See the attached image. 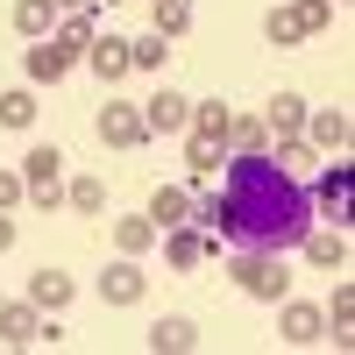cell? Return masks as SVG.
I'll use <instances>...</instances> for the list:
<instances>
[{
  "instance_id": "6da1fadb",
  "label": "cell",
  "mask_w": 355,
  "mask_h": 355,
  "mask_svg": "<svg viewBox=\"0 0 355 355\" xmlns=\"http://www.w3.org/2000/svg\"><path fill=\"white\" fill-rule=\"evenodd\" d=\"M220 199H227L220 234H227V242H242V249H291V242L313 227L306 185H299L270 150H242V157H234Z\"/></svg>"
},
{
  "instance_id": "7a4b0ae2",
  "label": "cell",
  "mask_w": 355,
  "mask_h": 355,
  "mask_svg": "<svg viewBox=\"0 0 355 355\" xmlns=\"http://www.w3.org/2000/svg\"><path fill=\"white\" fill-rule=\"evenodd\" d=\"M234 284H242L249 299L277 306L284 291H291V270H284V256H277V249H242V256H234Z\"/></svg>"
},
{
  "instance_id": "3957f363",
  "label": "cell",
  "mask_w": 355,
  "mask_h": 355,
  "mask_svg": "<svg viewBox=\"0 0 355 355\" xmlns=\"http://www.w3.org/2000/svg\"><path fill=\"white\" fill-rule=\"evenodd\" d=\"M21 199H36V206H57L64 199V150H28L21 157Z\"/></svg>"
},
{
  "instance_id": "277c9868",
  "label": "cell",
  "mask_w": 355,
  "mask_h": 355,
  "mask_svg": "<svg viewBox=\"0 0 355 355\" xmlns=\"http://www.w3.org/2000/svg\"><path fill=\"white\" fill-rule=\"evenodd\" d=\"M100 142H107V150H135V142H150V121H142V107L107 100V107H100Z\"/></svg>"
},
{
  "instance_id": "5b68a950",
  "label": "cell",
  "mask_w": 355,
  "mask_h": 355,
  "mask_svg": "<svg viewBox=\"0 0 355 355\" xmlns=\"http://www.w3.org/2000/svg\"><path fill=\"white\" fill-rule=\"evenodd\" d=\"M164 256H171V270H199V263L214 256V242H206L199 227H185V220H178V227H164Z\"/></svg>"
},
{
  "instance_id": "8992f818",
  "label": "cell",
  "mask_w": 355,
  "mask_h": 355,
  "mask_svg": "<svg viewBox=\"0 0 355 355\" xmlns=\"http://www.w3.org/2000/svg\"><path fill=\"white\" fill-rule=\"evenodd\" d=\"M142 121H150V135H178V128L192 121V100H178L171 85H164L157 100H142Z\"/></svg>"
},
{
  "instance_id": "52a82bcc",
  "label": "cell",
  "mask_w": 355,
  "mask_h": 355,
  "mask_svg": "<svg viewBox=\"0 0 355 355\" xmlns=\"http://www.w3.org/2000/svg\"><path fill=\"white\" fill-rule=\"evenodd\" d=\"M36 334H43V313L36 306H0V341H8V348H36Z\"/></svg>"
},
{
  "instance_id": "ba28073f",
  "label": "cell",
  "mask_w": 355,
  "mask_h": 355,
  "mask_svg": "<svg viewBox=\"0 0 355 355\" xmlns=\"http://www.w3.org/2000/svg\"><path fill=\"white\" fill-rule=\"evenodd\" d=\"M64 71H71V50L57 43V36H36V50H28V78H36V85H57Z\"/></svg>"
},
{
  "instance_id": "9c48e42d",
  "label": "cell",
  "mask_w": 355,
  "mask_h": 355,
  "mask_svg": "<svg viewBox=\"0 0 355 355\" xmlns=\"http://www.w3.org/2000/svg\"><path fill=\"white\" fill-rule=\"evenodd\" d=\"M85 64H93L107 85L128 78V43H121V36H93V43H85Z\"/></svg>"
},
{
  "instance_id": "30bf717a",
  "label": "cell",
  "mask_w": 355,
  "mask_h": 355,
  "mask_svg": "<svg viewBox=\"0 0 355 355\" xmlns=\"http://www.w3.org/2000/svg\"><path fill=\"white\" fill-rule=\"evenodd\" d=\"M142 284H150V277L135 270V256H121V263H114V270L100 277V291H107V306H135V299H142Z\"/></svg>"
},
{
  "instance_id": "8fae6325",
  "label": "cell",
  "mask_w": 355,
  "mask_h": 355,
  "mask_svg": "<svg viewBox=\"0 0 355 355\" xmlns=\"http://www.w3.org/2000/svg\"><path fill=\"white\" fill-rule=\"evenodd\" d=\"M28 306H36V313L71 306V277H64V270H36V277H28Z\"/></svg>"
},
{
  "instance_id": "7c38bea8",
  "label": "cell",
  "mask_w": 355,
  "mask_h": 355,
  "mask_svg": "<svg viewBox=\"0 0 355 355\" xmlns=\"http://www.w3.org/2000/svg\"><path fill=\"white\" fill-rule=\"evenodd\" d=\"M320 334H327V313L320 306H284V341L291 348H313Z\"/></svg>"
},
{
  "instance_id": "4fadbf2b",
  "label": "cell",
  "mask_w": 355,
  "mask_h": 355,
  "mask_svg": "<svg viewBox=\"0 0 355 355\" xmlns=\"http://www.w3.org/2000/svg\"><path fill=\"white\" fill-rule=\"evenodd\" d=\"M263 128H270V135H299L306 128V100L299 93H277L270 107H263Z\"/></svg>"
},
{
  "instance_id": "5bb4252c",
  "label": "cell",
  "mask_w": 355,
  "mask_h": 355,
  "mask_svg": "<svg viewBox=\"0 0 355 355\" xmlns=\"http://www.w3.org/2000/svg\"><path fill=\"white\" fill-rule=\"evenodd\" d=\"M150 220H157V234L178 227V220H192V192H185V185H164V192L150 199Z\"/></svg>"
},
{
  "instance_id": "9a60e30c",
  "label": "cell",
  "mask_w": 355,
  "mask_h": 355,
  "mask_svg": "<svg viewBox=\"0 0 355 355\" xmlns=\"http://www.w3.org/2000/svg\"><path fill=\"white\" fill-rule=\"evenodd\" d=\"M306 135L320 142V150H341V142H348V114H341V107H320V114H306Z\"/></svg>"
},
{
  "instance_id": "2e32d148",
  "label": "cell",
  "mask_w": 355,
  "mask_h": 355,
  "mask_svg": "<svg viewBox=\"0 0 355 355\" xmlns=\"http://www.w3.org/2000/svg\"><path fill=\"white\" fill-rule=\"evenodd\" d=\"M185 128H192V142H227V107L220 100H199Z\"/></svg>"
},
{
  "instance_id": "e0dca14e",
  "label": "cell",
  "mask_w": 355,
  "mask_h": 355,
  "mask_svg": "<svg viewBox=\"0 0 355 355\" xmlns=\"http://www.w3.org/2000/svg\"><path fill=\"white\" fill-rule=\"evenodd\" d=\"M15 28L21 36H50L57 28V0H15Z\"/></svg>"
},
{
  "instance_id": "ac0fdd59",
  "label": "cell",
  "mask_w": 355,
  "mask_h": 355,
  "mask_svg": "<svg viewBox=\"0 0 355 355\" xmlns=\"http://www.w3.org/2000/svg\"><path fill=\"white\" fill-rule=\"evenodd\" d=\"M299 242H306V256L320 263V270H341V263H348V242H341V227H334V234H313V227H306Z\"/></svg>"
},
{
  "instance_id": "d6986e66",
  "label": "cell",
  "mask_w": 355,
  "mask_h": 355,
  "mask_svg": "<svg viewBox=\"0 0 355 355\" xmlns=\"http://www.w3.org/2000/svg\"><path fill=\"white\" fill-rule=\"evenodd\" d=\"M348 192H355V178H348V164H334L327 178H320V206H327L334 220H348Z\"/></svg>"
},
{
  "instance_id": "ffe728a7",
  "label": "cell",
  "mask_w": 355,
  "mask_h": 355,
  "mask_svg": "<svg viewBox=\"0 0 355 355\" xmlns=\"http://www.w3.org/2000/svg\"><path fill=\"white\" fill-rule=\"evenodd\" d=\"M199 334H192V320H157V327H150V348L157 355H185Z\"/></svg>"
},
{
  "instance_id": "44dd1931",
  "label": "cell",
  "mask_w": 355,
  "mask_h": 355,
  "mask_svg": "<svg viewBox=\"0 0 355 355\" xmlns=\"http://www.w3.org/2000/svg\"><path fill=\"white\" fill-rule=\"evenodd\" d=\"M150 242H157V220L150 214H142V220H114V249H121V256H142Z\"/></svg>"
},
{
  "instance_id": "7402d4cb",
  "label": "cell",
  "mask_w": 355,
  "mask_h": 355,
  "mask_svg": "<svg viewBox=\"0 0 355 355\" xmlns=\"http://www.w3.org/2000/svg\"><path fill=\"white\" fill-rule=\"evenodd\" d=\"M164 43H171V36H157V28H150L142 43H128V71H164V57H171Z\"/></svg>"
},
{
  "instance_id": "603a6c76",
  "label": "cell",
  "mask_w": 355,
  "mask_h": 355,
  "mask_svg": "<svg viewBox=\"0 0 355 355\" xmlns=\"http://www.w3.org/2000/svg\"><path fill=\"white\" fill-rule=\"evenodd\" d=\"M64 199L78 206V214H107V185H100V178H71Z\"/></svg>"
},
{
  "instance_id": "cb8c5ba5",
  "label": "cell",
  "mask_w": 355,
  "mask_h": 355,
  "mask_svg": "<svg viewBox=\"0 0 355 355\" xmlns=\"http://www.w3.org/2000/svg\"><path fill=\"white\" fill-rule=\"evenodd\" d=\"M50 36H57V43H64V50H85V43H93V36H100V28H93V15H64V21H57V28H50Z\"/></svg>"
},
{
  "instance_id": "d4e9b609",
  "label": "cell",
  "mask_w": 355,
  "mask_h": 355,
  "mask_svg": "<svg viewBox=\"0 0 355 355\" xmlns=\"http://www.w3.org/2000/svg\"><path fill=\"white\" fill-rule=\"evenodd\" d=\"M192 28V0H157V36H185Z\"/></svg>"
},
{
  "instance_id": "484cf974",
  "label": "cell",
  "mask_w": 355,
  "mask_h": 355,
  "mask_svg": "<svg viewBox=\"0 0 355 355\" xmlns=\"http://www.w3.org/2000/svg\"><path fill=\"white\" fill-rule=\"evenodd\" d=\"M263 135H270V128H263V114H242V121L227 114V142H234V150H263Z\"/></svg>"
},
{
  "instance_id": "4316f807",
  "label": "cell",
  "mask_w": 355,
  "mask_h": 355,
  "mask_svg": "<svg viewBox=\"0 0 355 355\" xmlns=\"http://www.w3.org/2000/svg\"><path fill=\"white\" fill-rule=\"evenodd\" d=\"M263 36H270V43H299V36H306V21H299V8H277L270 21H263Z\"/></svg>"
},
{
  "instance_id": "83f0119b",
  "label": "cell",
  "mask_w": 355,
  "mask_h": 355,
  "mask_svg": "<svg viewBox=\"0 0 355 355\" xmlns=\"http://www.w3.org/2000/svg\"><path fill=\"white\" fill-rule=\"evenodd\" d=\"M36 121V100L28 93H0V128H28Z\"/></svg>"
},
{
  "instance_id": "f1b7e54d",
  "label": "cell",
  "mask_w": 355,
  "mask_h": 355,
  "mask_svg": "<svg viewBox=\"0 0 355 355\" xmlns=\"http://www.w3.org/2000/svg\"><path fill=\"white\" fill-rule=\"evenodd\" d=\"M214 171H220V142H192V185H206Z\"/></svg>"
},
{
  "instance_id": "f546056e",
  "label": "cell",
  "mask_w": 355,
  "mask_h": 355,
  "mask_svg": "<svg viewBox=\"0 0 355 355\" xmlns=\"http://www.w3.org/2000/svg\"><path fill=\"white\" fill-rule=\"evenodd\" d=\"M299 21H306V36H313V28H327V21H334V0H299Z\"/></svg>"
},
{
  "instance_id": "4dcf8cb0",
  "label": "cell",
  "mask_w": 355,
  "mask_h": 355,
  "mask_svg": "<svg viewBox=\"0 0 355 355\" xmlns=\"http://www.w3.org/2000/svg\"><path fill=\"white\" fill-rule=\"evenodd\" d=\"M277 164H284V171H299V164H313V150H306L299 135H277Z\"/></svg>"
},
{
  "instance_id": "1f68e13d",
  "label": "cell",
  "mask_w": 355,
  "mask_h": 355,
  "mask_svg": "<svg viewBox=\"0 0 355 355\" xmlns=\"http://www.w3.org/2000/svg\"><path fill=\"white\" fill-rule=\"evenodd\" d=\"M327 320H334V334H348V320H355V291H348V284L334 291V313H327Z\"/></svg>"
},
{
  "instance_id": "d6a6232c",
  "label": "cell",
  "mask_w": 355,
  "mask_h": 355,
  "mask_svg": "<svg viewBox=\"0 0 355 355\" xmlns=\"http://www.w3.org/2000/svg\"><path fill=\"white\" fill-rule=\"evenodd\" d=\"M15 199H21V171H0V214H8Z\"/></svg>"
},
{
  "instance_id": "836d02e7",
  "label": "cell",
  "mask_w": 355,
  "mask_h": 355,
  "mask_svg": "<svg viewBox=\"0 0 355 355\" xmlns=\"http://www.w3.org/2000/svg\"><path fill=\"white\" fill-rule=\"evenodd\" d=\"M64 15H93V8H107V0H57Z\"/></svg>"
},
{
  "instance_id": "e575fe53",
  "label": "cell",
  "mask_w": 355,
  "mask_h": 355,
  "mask_svg": "<svg viewBox=\"0 0 355 355\" xmlns=\"http://www.w3.org/2000/svg\"><path fill=\"white\" fill-rule=\"evenodd\" d=\"M0 249H15V220L8 214H0Z\"/></svg>"
},
{
  "instance_id": "d590c367",
  "label": "cell",
  "mask_w": 355,
  "mask_h": 355,
  "mask_svg": "<svg viewBox=\"0 0 355 355\" xmlns=\"http://www.w3.org/2000/svg\"><path fill=\"white\" fill-rule=\"evenodd\" d=\"M334 8H341V0H334Z\"/></svg>"
}]
</instances>
